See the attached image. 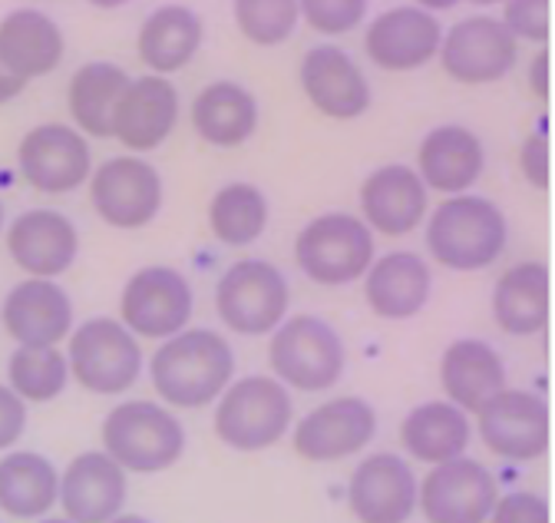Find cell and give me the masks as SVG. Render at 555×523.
Segmentation results:
<instances>
[{
    "instance_id": "cell-1",
    "label": "cell",
    "mask_w": 555,
    "mask_h": 523,
    "mask_svg": "<svg viewBox=\"0 0 555 523\" xmlns=\"http://www.w3.org/2000/svg\"><path fill=\"white\" fill-rule=\"evenodd\" d=\"M235 352L225 335L212 329H185L163 342L150 361L156 395L172 408L195 411L222 398L232 384Z\"/></svg>"
},
{
    "instance_id": "cell-2",
    "label": "cell",
    "mask_w": 555,
    "mask_h": 523,
    "mask_svg": "<svg viewBox=\"0 0 555 523\" xmlns=\"http://www.w3.org/2000/svg\"><path fill=\"white\" fill-rule=\"evenodd\" d=\"M509 242L503 209L486 195H450L427 219V248L453 272L490 269Z\"/></svg>"
},
{
    "instance_id": "cell-3",
    "label": "cell",
    "mask_w": 555,
    "mask_h": 523,
    "mask_svg": "<svg viewBox=\"0 0 555 523\" xmlns=\"http://www.w3.org/2000/svg\"><path fill=\"white\" fill-rule=\"evenodd\" d=\"M103 454L126 474H163L185 454V428L166 408L153 401H122L100 428Z\"/></svg>"
},
{
    "instance_id": "cell-4",
    "label": "cell",
    "mask_w": 555,
    "mask_h": 523,
    "mask_svg": "<svg viewBox=\"0 0 555 523\" xmlns=\"http://www.w3.org/2000/svg\"><path fill=\"white\" fill-rule=\"evenodd\" d=\"M295 405L285 384L268 374L232 381L216 408V434L225 447L255 454L282 441L292 428Z\"/></svg>"
},
{
    "instance_id": "cell-5",
    "label": "cell",
    "mask_w": 555,
    "mask_h": 523,
    "mask_svg": "<svg viewBox=\"0 0 555 523\" xmlns=\"http://www.w3.org/2000/svg\"><path fill=\"white\" fill-rule=\"evenodd\" d=\"M268 361L278 384L318 395L340 381L347 352L334 324L318 315H295L271 332Z\"/></svg>"
},
{
    "instance_id": "cell-6",
    "label": "cell",
    "mask_w": 555,
    "mask_h": 523,
    "mask_svg": "<svg viewBox=\"0 0 555 523\" xmlns=\"http://www.w3.org/2000/svg\"><path fill=\"white\" fill-rule=\"evenodd\" d=\"M288 302V279L264 258H238L216 285V308L222 324L245 339L271 335L285 321Z\"/></svg>"
},
{
    "instance_id": "cell-7",
    "label": "cell",
    "mask_w": 555,
    "mask_h": 523,
    "mask_svg": "<svg viewBox=\"0 0 555 523\" xmlns=\"http://www.w3.org/2000/svg\"><path fill=\"white\" fill-rule=\"evenodd\" d=\"M295 262L314 285H351L374 262V232L351 213H324L295 239Z\"/></svg>"
},
{
    "instance_id": "cell-8",
    "label": "cell",
    "mask_w": 555,
    "mask_h": 523,
    "mask_svg": "<svg viewBox=\"0 0 555 523\" xmlns=\"http://www.w3.org/2000/svg\"><path fill=\"white\" fill-rule=\"evenodd\" d=\"M69 374L93 395H122L143 374V348L119 318H90L69 332Z\"/></svg>"
},
{
    "instance_id": "cell-9",
    "label": "cell",
    "mask_w": 555,
    "mask_h": 523,
    "mask_svg": "<svg viewBox=\"0 0 555 523\" xmlns=\"http://www.w3.org/2000/svg\"><path fill=\"white\" fill-rule=\"evenodd\" d=\"M195 292L179 269L146 266L139 269L119 295V324L132 339L169 342L189 329Z\"/></svg>"
},
{
    "instance_id": "cell-10",
    "label": "cell",
    "mask_w": 555,
    "mask_h": 523,
    "mask_svg": "<svg viewBox=\"0 0 555 523\" xmlns=\"http://www.w3.org/2000/svg\"><path fill=\"white\" fill-rule=\"evenodd\" d=\"M440 67L450 80L463 87L496 84L516 71L519 43L500 24V17H463L440 40Z\"/></svg>"
},
{
    "instance_id": "cell-11",
    "label": "cell",
    "mask_w": 555,
    "mask_h": 523,
    "mask_svg": "<svg viewBox=\"0 0 555 523\" xmlns=\"http://www.w3.org/2000/svg\"><path fill=\"white\" fill-rule=\"evenodd\" d=\"M90 203L113 229H146L163 209V176L143 156L106 160L90 176Z\"/></svg>"
},
{
    "instance_id": "cell-12",
    "label": "cell",
    "mask_w": 555,
    "mask_h": 523,
    "mask_svg": "<svg viewBox=\"0 0 555 523\" xmlns=\"http://www.w3.org/2000/svg\"><path fill=\"white\" fill-rule=\"evenodd\" d=\"M496 500L500 484L493 471L473 457L430 468L416 487V510H424L427 523H486Z\"/></svg>"
},
{
    "instance_id": "cell-13",
    "label": "cell",
    "mask_w": 555,
    "mask_h": 523,
    "mask_svg": "<svg viewBox=\"0 0 555 523\" xmlns=\"http://www.w3.org/2000/svg\"><path fill=\"white\" fill-rule=\"evenodd\" d=\"M476 428L482 444L503 461H539L552 441V418L548 405L535 391L506 387L476 414Z\"/></svg>"
},
{
    "instance_id": "cell-14",
    "label": "cell",
    "mask_w": 555,
    "mask_h": 523,
    "mask_svg": "<svg viewBox=\"0 0 555 523\" xmlns=\"http://www.w3.org/2000/svg\"><path fill=\"white\" fill-rule=\"evenodd\" d=\"M377 434V411L358 395L318 405L295 424V450L311 464H334L361 454Z\"/></svg>"
},
{
    "instance_id": "cell-15",
    "label": "cell",
    "mask_w": 555,
    "mask_h": 523,
    "mask_svg": "<svg viewBox=\"0 0 555 523\" xmlns=\"http://www.w3.org/2000/svg\"><path fill=\"white\" fill-rule=\"evenodd\" d=\"M21 176L47 195L74 192L93 176V153L87 137L66 123H40L21 140Z\"/></svg>"
},
{
    "instance_id": "cell-16",
    "label": "cell",
    "mask_w": 555,
    "mask_h": 523,
    "mask_svg": "<svg viewBox=\"0 0 555 523\" xmlns=\"http://www.w3.org/2000/svg\"><path fill=\"white\" fill-rule=\"evenodd\" d=\"M440 17L421 4H400L374 17L364 30V50L371 63L390 74L421 71L440 53Z\"/></svg>"
},
{
    "instance_id": "cell-17",
    "label": "cell",
    "mask_w": 555,
    "mask_h": 523,
    "mask_svg": "<svg viewBox=\"0 0 555 523\" xmlns=\"http://www.w3.org/2000/svg\"><path fill=\"white\" fill-rule=\"evenodd\" d=\"M416 481L406 457L380 450L354 468L347 481V507L358 523H406L416 510Z\"/></svg>"
},
{
    "instance_id": "cell-18",
    "label": "cell",
    "mask_w": 555,
    "mask_h": 523,
    "mask_svg": "<svg viewBox=\"0 0 555 523\" xmlns=\"http://www.w3.org/2000/svg\"><path fill=\"white\" fill-rule=\"evenodd\" d=\"M298 80H301V90L311 100V106L337 123L358 119L371 110L367 77L361 74L354 56L334 43L311 47L301 56Z\"/></svg>"
},
{
    "instance_id": "cell-19",
    "label": "cell",
    "mask_w": 555,
    "mask_h": 523,
    "mask_svg": "<svg viewBox=\"0 0 555 523\" xmlns=\"http://www.w3.org/2000/svg\"><path fill=\"white\" fill-rule=\"evenodd\" d=\"M126 494V471L113 464L103 450H83L60 474L56 503L69 523H109L122 513Z\"/></svg>"
},
{
    "instance_id": "cell-20",
    "label": "cell",
    "mask_w": 555,
    "mask_h": 523,
    "mask_svg": "<svg viewBox=\"0 0 555 523\" xmlns=\"http://www.w3.org/2000/svg\"><path fill=\"white\" fill-rule=\"evenodd\" d=\"M179 123V90L169 77H135L113 113V140L132 153L159 150Z\"/></svg>"
},
{
    "instance_id": "cell-21",
    "label": "cell",
    "mask_w": 555,
    "mask_h": 523,
    "mask_svg": "<svg viewBox=\"0 0 555 523\" xmlns=\"http://www.w3.org/2000/svg\"><path fill=\"white\" fill-rule=\"evenodd\" d=\"M4 329L21 348H56L74 332V302L56 282H17L4 298Z\"/></svg>"
},
{
    "instance_id": "cell-22",
    "label": "cell",
    "mask_w": 555,
    "mask_h": 523,
    "mask_svg": "<svg viewBox=\"0 0 555 523\" xmlns=\"http://www.w3.org/2000/svg\"><path fill=\"white\" fill-rule=\"evenodd\" d=\"M8 252L30 279L53 282L69 272L80 252L77 226L56 209H30L8 229Z\"/></svg>"
},
{
    "instance_id": "cell-23",
    "label": "cell",
    "mask_w": 555,
    "mask_h": 523,
    "mask_svg": "<svg viewBox=\"0 0 555 523\" xmlns=\"http://www.w3.org/2000/svg\"><path fill=\"white\" fill-rule=\"evenodd\" d=\"M427 186L410 166L390 163L374 169L361 182V222L380 235L400 239L413 232L427 216Z\"/></svg>"
},
{
    "instance_id": "cell-24",
    "label": "cell",
    "mask_w": 555,
    "mask_h": 523,
    "mask_svg": "<svg viewBox=\"0 0 555 523\" xmlns=\"http://www.w3.org/2000/svg\"><path fill=\"white\" fill-rule=\"evenodd\" d=\"M440 387L453 408L466 418L479 414L506 391V365L500 352L482 339H456L440 358Z\"/></svg>"
},
{
    "instance_id": "cell-25",
    "label": "cell",
    "mask_w": 555,
    "mask_h": 523,
    "mask_svg": "<svg viewBox=\"0 0 555 523\" xmlns=\"http://www.w3.org/2000/svg\"><path fill=\"white\" fill-rule=\"evenodd\" d=\"M434 292V272L424 255L397 248L371 262L364 276V302L377 318L403 321L421 315Z\"/></svg>"
},
{
    "instance_id": "cell-26",
    "label": "cell",
    "mask_w": 555,
    "mask_h": 523,
    "mask_svg": "<svg viewBox=\"0 0 555 523\" xmlns=\"http://www.w3.org/2000/svg\"><path fill=\"white\" fill-rule=\"evenodd\" d=\"M486 169V150L482 140L463 123H440L424 137L416 150V176L427 189H437L443 195H463L469 186L479 182Z\"/></svg>"
},
{
    "instance_id": "cell-27",
    "label": "cell",
    "mask_w": 555,
    "mask_h": 523,
    "mask_svg": "<svg viewBox=\"0 0 555 523\" xmlns=\"http://www.w3.org/2000/svg\"><path fill=\"white\" fill-rule=\"evenodd\" d=\"M552 308V276L545 262H516L493 289V321L506 335L529 339L548 324Z\"/></svg>"
},
{
    "instance_id": "cell-28",
    "label": "cell",
    "mask_w": 555,
    "mask_h": 523,
    "mask_svg": "<svg viewBox=\"0 0 555 523\" xmlns=\"http://www.w3.org/2000/svg\"><path fill=\"white\" fill-rule=\"evenodd\" d=\"M0 60L24 84L34 77H47L63 60V30L43 11H11L0 21Z\"/></svg>"
},
{
    "instance_id": "cell-29",
    "label": "cell",
    "mask_w": 555,
    "mask_h": 523,
    "mask_svg": "<svg viewBox=\"0 0 555 523\" xmlns=\"http://www.w3.org/2000/svg\"><path fill=\"white\" fill-rule=\"evenodd\" d=\"M192 126L202 143L235 150L258 129V100L251 90L232 80H216L192 100Z\"/></svg>"
},
{
    "instance_id": "cell-30",
    "label": "cell",
    "mask_w": 555,
    "mask_h": 523,
    "mask_svg": "<svg viewBox=\"0 0 555 523\" xmlns=\"http://www.w3.org/2000/svg\"><path fill=\"white\" fill-rule=\"evenodd\" d=\"M202 37H205V27L192 8L166 4L143 21L135 50L153 77H169V74H179L182 67H189L192 56L202 47Z\"/></svg>"
},
{
    "instance_id": "cell-31",
    "label": "cell",
    "mask_w": 555,
    "mask_h": 523,
    "mask_svg": "<svg viewBox=\"0 0 555 523\" xmlns=\"http://www.w3.org/2000/svg\"><path fill=\"white\" fill-rule=\"evenodd\" d=\"M469 441H473V424L450 401L416 405L400 421V444H403V450L413 457V461L430 464V468L456 461V457H466Z\"/></svg>"
},
{
    "instance_id": "cell-32",
    "label": "cell",
    "mask_w": 555,
    "mask_h": 523,
    "mask_svg": "<svg viewBox=\"0 0 555 523\" xmlns=\"http://www.w3.org/2000/svg\"><path fill=\"white\" fill-rule=\"evenodd\" d=\"M129 80L132 77L109 60L83 63V67L74 74V80L66 87V106H69L74 123L80 126L77 129L80 137L83 133L96 137V140L113 137V113H116V103L122 100Z\"/></svg>"
},
{
    "instance_id": "cell-33",
    "label": "cell",
    "mask_w": 555,
    "mask_h": 523,
    "mask_svg": "<svg viewBox=\"0 0 555 523\" xmlns=\"http://www.w3.org/2000/svg\"><path fill=\"white\" fill-rule=\"evenodd\" d=\"M60 474L37 450H14L0 461V510L17 520H43L56 503Z\"/></svg>"
},
{
    "instance_id": "cell-34",
    "label": "cell",
    "mask_w": 555,
    "mask_h": 523,
    "mask_svg": "<svg viewBox=\"0 0 555 523\" xmlns=\"http://www.w3.org/2000/svg\"><path fill=\"white\" fill-rule=\"evenodd\" d=\"M208 229L229 248H245L268 229V200L255 182H229L208 203Z\"/></svg>"
},
{
    "instance_id": "cell-35",
    "label": "cell",
    "mask_w": 555,
    "mask_h": 523,
    "mask_svg": "<svg viewBox=\"0 0 555 523\" xmlns=\"http://www.w3.org/2000/svg\"><path fill=\"white\" fill-rule=\"evenodd\" d=\"M11 391L27 405H47L63 395L69 381V365L60 348H17L8 361Z\"/></svg>"
},
{
    "instance_id": "cell-36",
    "label": "cell",
    "mask_w": 555,
    "mask_h": 523,
    "mask_svg": "<svg viewBox=\"0 0 555 523\" xmlns=\"http://www.w3.org/2000/svg\"><path fill=\"white\" fill-rule=\"evenodd\" d=\"M301 14L295 0H238L235 4V24L255 47H278L285 43Z\"/></svg>"
},
{
    "instance_id": "cell-37",
    "label": "cell",
    "mask_w": 555,
    "mask_h": 523,
    "mask_svg": "<svg viewBox=\"0 0 555 523\" xmlns=\"http://www.w3.org/2000/svg\"><path fill=\"white\" fill-rule=\"evenodd\" d=\"M298 14L318 34L340 37L361 27V21L367 17V4L364 0H305V4H298Z\"/></svg>"
},
{
    "instance_id": "cell-38",
    "label": "cell",
    "mask_w": 555,
    "mask_h": 523,
    "mask_svg": "<svg viewBox=\"0 0 555 523\" xmlns=\"http://www.w3.org/2000/svg\"><path fill=\"white\" fill-rule=\"evenodd\" d=\"M548 14L552 4L548 0H509L503 8L500 24L519 40H532V43H548Z\"/></svg>"
},
{
    "instance_id": "cell-39",
    "label": "cell",
    "mask_w": 555,
    "mask_h": 523,
    "mask_svg": "<svg viewBox=\"0 0 555 523\" xmlns=\"http://www.w3.org/2000/svg\"><path fill=\"white\" fill-rule=\"evenodd\" d=\"M486 523H552V513L539 494L513 490V494H500V500H496V507Z\"/></svg>"
},
{
    "instance_id": "cell-40",
    "label": "cell",
    "mask_w": 555,
    "mask_h": 523,
    "mask_svg": "<svg viewBox=\"0 0 555 523\" xmlns=\"http://www.w3.org/2000/svg\"><path fill=\"white\" fill-rule=\"evenodd\" d=\"M519 169L529 186L548 189V137L545 133H529L519 146Z\"/></svg>"
},
{
    "instance_id": "cell-41",
    "label": "cell",
    "mask_w": 555,
    "mask_h": 523,
    "mask_svg": "<svg viewBox=\"0 0 555 523\" xmlns=\"http://www.w3.org/2000/svg\"><path fill=\"white\" fill-rule=\"evenodd\" d=\"M24 428H27V405L8 384H0V450L14 447L21 441Z\"/></svg>"
},
{
    "instance_id": "cell-42",
    "label": "cell",
    "mask_w": 555,
    "mask_h": 523,
    "mask_svg": "<svg viewBox=\"0 0 555 523\" xmlns=\"http://www.w3.org/2000/svg\"><path fill=\"white\" fill-rule=\"evenodd\" d=\"M548 67H552L548 50H539L529 63V84H532V93L539 100H548Z\"/></svg>"
},
{
    "instance_id": "cell-43",
    "label": "cell",
    "mask_w": 555,
    "mask_h": 523,
    "mask_svg": "<svg viewBox=\"0 0 555 523\" xmlns=\"http://www.w3.org/2000/svg\"><path fill=\"white\" fill-rule=\"evenodd\" d=\"M24 80L21 77H14L8 67H4V60H0V106L4 103H11V100H17L21 93H24Z\"/></svg>"
},
{
    "instance_id": "cell-44",
    "label": "cell",
    "mask_w": 555,
    "mask_h": 523,
    "mask_svg": "<svg viewBox=\"0 0 555 523\" xmlns=\"http://www.w3.org/2000/svg\"><path fill=\"white\" fill-rule=\"evenodd\" d=\"M109 523H153V520H146L143 513H126V510H122V513H119V516H113Z\"/></svg>"
},
{
    "instance_id": "cell-45",
    "label": "cell",
    "mask_w": 555,
    "mask_h": 523,
    "mask_svg": "<svg viewBox=\"0 0 555 523\" xmlns=\"http://www.w3.org/2000/svg\"><path fill=\"white\" fill-rule=\"evenodd\" d=\"M37 523H69V520H63V516H43V520H37Z\"/></svg>"
},
{
    "instance_id": "cell-46",
    "label": "cell",
    "mask_w": 555,
    "mask_h": 523,
    "mask_svg": "<svg viewBox=\"0 0 555 523\" xmlns=\"http://www.w3.org/2000/svg\"><path fill=\"white\" fill-rule=\"evenodd\" d=\"M0 229H4V203H0Z\"/></svg>"
}]
</instances>
